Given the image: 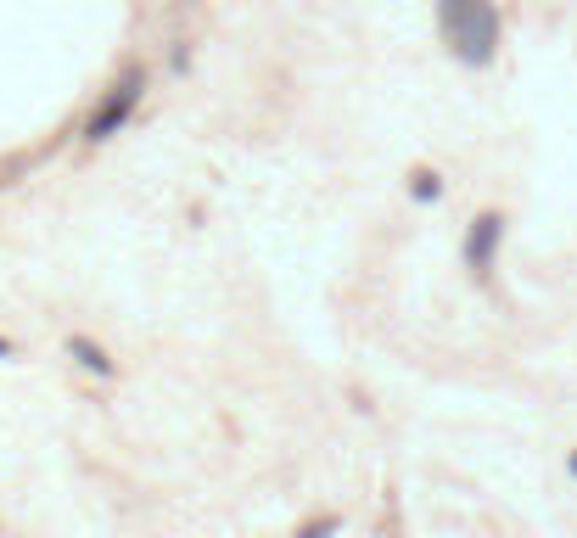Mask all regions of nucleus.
I'll list each match as a JSON object with an SVG mask.
<instances>
[{
    "mask_svg": "<svg viewBox=\"0 0 577 538\" xmlns=\"http://www.w3.org/2000/svg\"><path fill=\"white\" fill-rule=\"evenodd\" d=\"M437 17H443V40L460 62L482 68L499 45V12L493 0H437Z\"/></svg>",
    "mask_w": 577,
    "mask_h": 538,
    "instance_id": "nucleus-1",
    "label": "nucleus"
},
{
    "mask_svg": "<svg viewBox=\"0 0 577 538\" xmlns=\"http://www.w3.org/2000/svg\"><path fill=\"white\" fill-rule=\"evenodd\" d=\"M141 96H146V73H141V68H129L124 79H118V85L107 90V96H101V107L90 113L85 135H90V141H113L118 129L129 124V113L141 107Z\"/></svg>",
    "mask_w": 577,
    "mask_h": 538,
    "instance_id": "nucleus-2",
    "label": "nucleus"
},
{
    "mask_svg": "<svg viewBox=\"0 0 577 538\" xmlns=\"http://www.w3.org/2000/svg\"><path fill=\"white\" fill-rule=\"evenodd\" d=\"M499 241H505V219H499V213H482L477 225H471V236H465V264H471V275H477V281L493 269Z\"/></svg>",
    "mask_w": 577,
    "mask_h": 538,
    "instance_id": "nucleus-3",
    "label": "nucleus"
},
{
    "mask_svg": "<svg viewBox=\"0 0 577 538\" xmlns=\"http://www.w3.org/2000/svg\"><path fill=\"white\" fill-rule=\"evenodd\" d=\"M68 354H79V365H85V370H101V376H113V359L101 354V348H90L85 337H73V342H68Z\"/></svg>",
    "mask_w": 577,
    "mask_h": 538,
    "instance_id": "nucleus-4",
    "label": "nucleus"
},
{
    "mask_svg": "<svg viewBox=\"0 0 577 538\" xmlns=\"http://www.w3.org/2000/svg\"><path fill=\"white\" fill-rule=\"evenodd\" d=\"M437 191H443V185H437V174H432V169H421V174H415V197H421V202H432Z\"/></svg>",
    "mask_w": 577,
    "mask_h": 538,
    "instance_id": "nucleus-5",
    "label": "nucleus"
}]
</instances>
